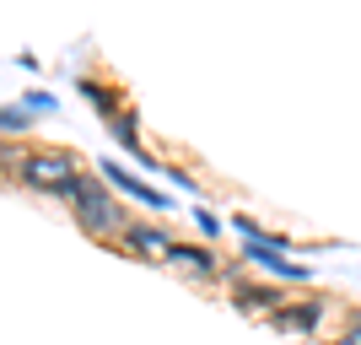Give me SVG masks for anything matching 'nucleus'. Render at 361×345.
I'll return each instance as SVG.
<instances>
[{
    "mask_svg": "<svg viewBox=\"0 0 361 345\" xmlns=\"http://www.w3.org/2000/svg\"><path fill=\"white\" fill-rule=\"evenodd\" d=\"M60 200H71L75 222L87 226V232H114V226H124V216H119V205H114V195H108L103 173H97V178H75Z\"/></svg>",
    "mask_w": 361,
    "mask_h": 345,
    "instance_id": "1",
    "label": "nucleus"
},
{
    "mask_svg": "<svg viewBox=\"0 0 361 345\" xmlns=\"http://www.w3.org/2000/svg\"><path fill=\"white\" fill-rule=\"evenodd\" d=\"M16 173H22V183H27V189H54V195H65V189L81 178L71 151H27Z\"/></svg>",
    "mask_w": 361,
    "mask_h": 345,
    "instance_id": "2",
    "label": "nucleus"
},
{
    "mask_svg": "<svg viewBox=\"0 0 361 345\" xmlns=\"http://www.w3.org/2000/svg\"><path fill=\"white\" fill-rule=\"evenodd\" d=\"M243 259H248V265H259L264 275H275V281H313V270H307V265H291V259H286V243L254 238V243H243Z\"/></svg>",
    "mask_w": 361,
    "mask_h": 345,
    "instance_id": "3",
    "label": "nucleus"
},
{
    "mask_svg": "<svg viewBox=\"0 0 361 345\" xmlns=\"http://www.w3.org/2000/svg\"><path fill=\"white\" fill-rule=\"evenodd\" d=\"M103 178L114 183V189H124L130 200H140V205H151V210H167V195H157L151 183H140V178H130L119 162H103Z\"/></svg>",
    "mask_w": 361,
    "mask_h": 345,
    "instance_id": "4",
    "label": "nucleus"
},
{
    "mask_svg": "<svg viewBox=\"0 0 361 345\" xmlns=\"http://www.w3.org/2000/svg\"><path fill=\"white\" fill-rule=\"evenodd\" d=\"M318 318H324V308H318V302H291V308H281V313H275V324H281V329H318Z\"/></svg>",
    "mask_w": 361,
    "mask_h": 345,
    "instance_id": "5",
    "label": "nucleus"
},
{
    "mask_svg": "<svg viewBox=\"0 0 361 345\" xmlns=\"http://www.w3.org/2000/svg\"><path fill=\"white\" fill-rule=\"evenodd\" d=\"M167 259L183 265V270H195V275H216V270H221V259H216L211 248H178V243H173V254H167Z\"/></svg>",
    "mask_w": 361,
    "mask_h": 345,
    "instance_id": "6",
    "label": "nucleus"
},
{
    "mask_svg": "<svg viewBox=\"0 0 361 345\" xmlns=\"http://www.w3.org/2000/svg\"><path fill=\"white\" fill-rule=\"evenodd\" d=\"M130 248H140V254H173L162 226H130Z\"/></svg>",
    "mask_w": 361,
    "mask_h": 345,
    "instance_id": "7",
    "label": "nucleus"
},
{
    "mask_svg": "<svg viewBox=\"0 0 361 345\" xmlns=\"http://www.w3.org/2000/svg\"><path fill=\"white\" fill-rule=\"evenodd\" d=\"M232 297H238L243 308H275V313H281V308H286V302L275 297L270 286H243V281H238V291H232Z\"/></svg>",
    "mask_w": 361,
    "mask_h": 345,
    "instance_id": "8",
    "label": "nucleus"
},
{
    "mask_svg": "<svg viewBox=\"0 0 361 345\" xmlns=\"http://www.w3.org/2000/svg\"><path fill=\"white\" fill-rule=\"evenodd\" d=\"M27 114H32V108H6V114H0V124H6V135H16V130H27Z\"/></svg>",
    "mask_w": 361,
    "mask_h": 345,
    "instance_id": "9",
    "label": "nucleus"
},
{
    "mask_svg": "<svg viewBox=\"0 0 361 345\" xmlns=\"http://www.w3.org/2000/svg\"><path fill=\"white\" fill-rule=\"evenodd\" d=\"M195 222H200V232H205V238H216V232H221V222H216L211 210H195Z\"/></svg>",
    "mask_w": 361,
    "mask_h": 345,
    "instance_id": "10",
    "label": "nucleus"
},
{
    "mask_svg": "<svg viewBox=\"0 0 361 345\" xmlns=\"http://www.w3.org/2000/svg\"><path fill=\"white\" fill-rule=\"evenodd\" d=\"M27 108H32V114H49V108H54V97H49V92H27Z\"/></svg>",
    "mask_w": 361,
    "mask_h": 345,
    "instance_id": "11",
    "label": "nucleus"
},
{
    "mask_svg": "<svg viewBox=\"0 0 361 345\" xmlns=\"http://www.w3.org/2000/svg\"><path fill=\"white\" fill-rule=\"evenodd\" d=\"M345 340H350V345H361V313H350V329H345Z\"/></svg>",
    "mask_w": 361,
    "mask_h": 345,
    "instance_id": "12",
    "label": "nucleus"
}]
</instances>
